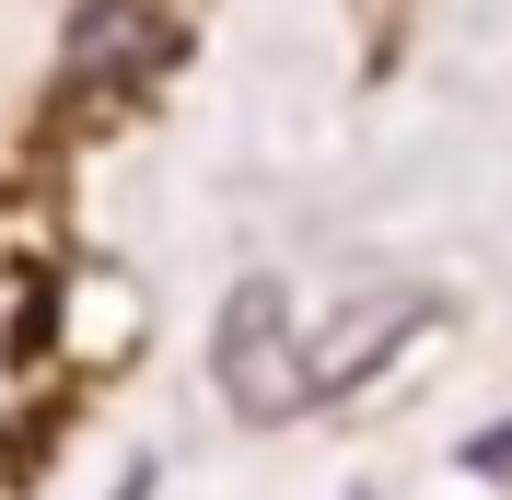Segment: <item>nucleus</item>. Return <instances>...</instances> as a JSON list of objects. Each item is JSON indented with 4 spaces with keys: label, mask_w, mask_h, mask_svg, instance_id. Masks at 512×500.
Returning a JSON list of instances; mask_svg holds the SVG:
<instances>
[{
    "label": "nucleus",
    "mask_w": 512,
    "mask_h": 500,
    "mask_svg": "<svg viewBox=\"0 0 512 500\" xmlns=\"http://www.w3.org/2000/svg\"><path fill=\"white\" fill-rule=\"evenodd\" d=\"M140 59H152V12L140 0H105L82 24V47H70V70H140Z\"/></svg>",
    "instance_id": "1"
},
{
    "label": "nucleus",
    "mask_w": 512,
    "mask_h": 500,
    "mask_svg": "<svg viewBox=\"0 0 512 500\" xmlns=\"http://www.w3.org/2000/svg\"><path fill=\"white\" fill-rule=\"evenodd\" d=\"M466 466H489V477L512 466V419H501V431H478V442H466Z\"/></svg>",
    "instance_id": "2"
}]
</instances>
